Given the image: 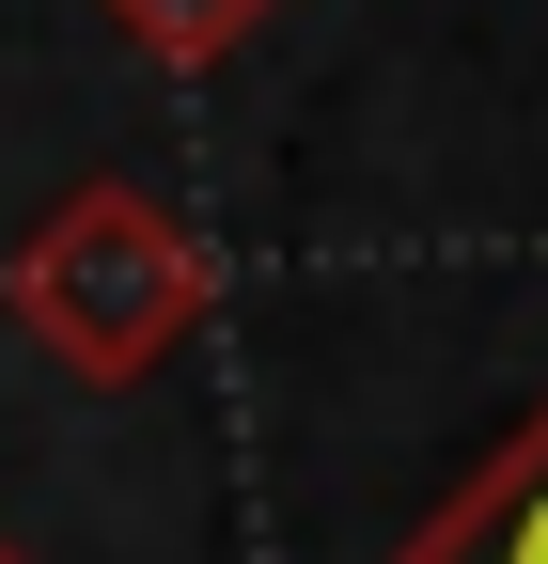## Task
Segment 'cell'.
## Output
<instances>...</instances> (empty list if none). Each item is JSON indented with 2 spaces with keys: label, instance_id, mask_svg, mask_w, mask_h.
Wrapping results in <instances>:
<instances>
[{
  "label": "cell",
  "instance_id": "1",
  "mask_svg": "<svg viewBox=\"0 0 548 564\" xmlns=\"http://www.w3.org/2000/svg\"><path fill=\"white\" fill-rule=\"evenodd\" d=\"M0 299H17V329H32L79 392H142L173 345L220 314V251H204L142 173H95V188H63L47 220L17 236Z\"/></svg>",
  "mask_w": 548,
  "mask_h": 564
},
{
  "label": "cell",
  "instance_id": "2",
  "mask_svg": "<svg viewBox=\"0 0 548 564\" xmlns=\"http://www.w3.org/2000/svg\"><path fill=\"white\" fill-rule=\"evenodd\" d=\"M392 564H548V408H533L517 440H502V455L470 470L424 533L392 549Z\"/></svg>",
  "mask_w": 548,
  "mask_h": 564
},
{
  "label": "cell",
  "instance_id": "3",
  "mask_svg": "<svg viewBox=\"0 0 548 564\" xmlns=\"http://www.w3.org/2000/svg\"><path fill=\"white\" fill-rule=\"evenodd\" d=\"M95 17L125 32V47H157V63H220L235 32H266L283 0H95Z\"/></svg>",
  "mask_w": 548,
  "mask_h": 564
},
{
  "label": "cell",
  "instance_id": "4",
  "mask_svg": "<svg viewBox=\"0 0 548 564\" xmlns=\"http://www.w3.org/2000/svg\"><path fill=\"white\" fill-rule=\"evenodd\" d=\"M0 564H32V549H17V533H0Z\"/></svg>",
  "mask_w": 548,
  "mask_h": 564
}]
</instances>
